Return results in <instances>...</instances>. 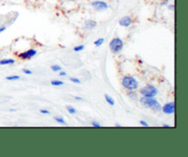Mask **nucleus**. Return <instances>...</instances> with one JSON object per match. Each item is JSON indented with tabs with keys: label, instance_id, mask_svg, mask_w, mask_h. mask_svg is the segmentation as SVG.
Returning <instances> with one entry per match:
<instances>
[{
	"label": "nucleus",
	"instance_id": "nucleus-1",
	"mask_svg": "<svg viewBox=\"0 0 188 157\" xmlns=\"http://www.w3.org/2000/svg\"><path fill=\"white\" fill-rule=\"evenodd\" d=\"M140 102L148 109H151L154 112H160L161 111V103L154 98H149V97H141L140 99Z\"/></svg>",
	"mask_w": 188,
	"mask_h": 157
},
{
	"label": "nucleus",
	"instance_id": "nucleus-2",
	"mask_svg": "<svg viewBox=\"0 0 188 157\" xmlns=\"http://www.w3.org/2000/svg\"><path fill=\"white\" fill-rule=\"evenodd\" d=\"M122 86L127 91H135L139 87L137 80L131 76H125L122 80Z\"/></svg>",
	"mask_w": 188,
	"mask_h": 157
},
{
	"label": "nucleus",
	"instance_id": "nucleus-3",
	"mask_svg": "<svg viewBox=\"0 0 188 157\" xmlns=\"http://www.w3.org/2000/svg\"><path fill=\"white\" fill-rule=\"evenodd\" d=\"M124 47V43L120 37H114L109 43V49L112 53L117 54L119 53Z\"/></svg>",
	"mask_w": 188,
	"mask_h": 157
},
{
	"label": "nucleus",
	"instance_id": "nucleus-4",
	"mask_svg": "<svg viewBox=\"0 0 188 157\" xmlns=\"http://www.w3.org/2000/svg\"><path fill=\"white\" fill-rule=\"evenodd\" d=\"M140 93L143 97H149V98H154L158 94V89L155 86L149 84L144 86L140 90Z\"/></svg>",
	"mask_w": 188,
	"mask_h": 157
},
{
	"label": "nucleus",
	"instance_id": "nucleus-5",
	"mask_svg": "<svg viewBox=\"0 0 188 157\" xmlns=\"http://www.w3.org/2000/svg\"><path fill=\"white\" fill-rule=\"evenodd\" d=\"M91 6H93V8L95 11H104V10H107L109 7L108 4L106 1H103V0L93 1L91 3Z\"/></svg>",
	"mask_w": 188,
	"mask_h": 157
},
{
	"label": "nucleus",
	"instance_id": "nucleus-6",
	"mask_svg": "<svg viewBox=\"0 0 188 157\" xmlns=\"http://www.w3.org/2000/svg\"><path fill=\"white\" fill-rule=\"evenodd\" d=\"M37 52H38L37 49H28V50H26V51H24V52L19 53V54L18 55V57H19V59H21V60H30V59H31L34 56L37 55Z\"/></svg>",
	"mask_w": 188,
	"mask_h": 157
},
{
	"label": "nucleus",
	"instance_id": "nucleus-7",
	"mask_svg": "<svg viewBox=\"0 0 188 157\" xmlns=\"http://www.w3.org/2000/svg\"><path fill=\"white\" fill-rule=\"evenodd\" d=\"M161 111L165 114H173L175 112V103L174 101H171L168 103H165L163 106H161Z\"/></svg>",
	"mask_w": 188,
	"mask_h": 157
},
{
	"label": "nucleus",
	"instance_id": "nucleus-8",
	"mask_svg": "<svg viewBox=\"0 0 188 157\" xmlns=\"http://www.w3.org/2000/svg\"><path fill=\"white\" fill-rule=\"evenodd\" d=\"M119 26L124 27V28H128L132 24V18L130 16H124L119 19Z\"/></svg>",
	"mask_w": 188,
	"mask_h": 157
},
{
	"label": "nucleus",
	"instance_id": "nucleus-9",
	"mask_svg": "<svg viewBox=\"0 0 188 157\" xmlns=\"http://www.w3.org/2000/svg\"><path fill=\"white\" fill-rule=\"evenodd\" d=\"M97 26V22L94 20V19H87L86 20L85 22V29H87V30H92L96 28Z\"/></svg>",
	"mask_w": 188,
	"mask_h": 157
},
{
	"label": "nucleus",
	"instance_id": "nucleus-10",
	"mask_svg": "<svg viewBox=\"0 0 188 157\" xmlns=\"http://www.w3.org/2000/svg\"><path fill=\"white\" fill-rule=\"evenodd\" d=\"M15 63V60L12 59H6V60H1L0 61V65L4 66V65H12Z\"/></svg>",
	"mask_w": 188,
	"mask_h": 157
},
{
	"label": "nucleus",
	"instance_id": "nucleus-11",
	"mask_svg": "<svg viewBox=\"0 0 188 157\" xmlns=\"http://www.w3.org/2000/svg\"><path fill=\"white\" fill-rule=\"evenodd\" d=\"M105 99H106V101H107L110 106H114V105H115V100H114L111 96H109L108 94H105Z\"/></svg>",
	"mask_w": 188,
	"mask_h": 157
},
{
	"label": "nucleus",
	"instance_id": "nucleus-12",
	"mask_svg": "<svg viewBox=\"0 0 188 157\" xmlns=\"http://www.w3.org/2000/svg\"><path fill=\"white\" fill-rule=\"evenodd\" d=\"M104 41H105V38H103V37H100V38H98V39H96V40L94 41V45L95 46V47L99 48L100 46H102V45H103Z\"/></svg>",
	"mask_w": 188,
	"mask_h": 157
},
{
	"label": "nucleus",
	"instance_id": "nucleus-13",
	"mask_svg": "<svg viewBox=\"0 0 188 157\" xmlns=\"http://www.w3.org/2000/svg\"><path fill=\"white\" fill-rule=\"evenodd\" d=\"M54 120L57 122V123H59V124H63V125H67V123L65 122V120L63 119V117H60V116H55L54 117Z\"/></svg>",
	"mask_w": 188,
	"mask_h": 157
},
{
	"label": "nucleus",
	"instance_id": "nucleus-14",
	"mask_svg": "<svg viewBox=\"0 0 188 157\" xmlns=\"http://www.w3.org/2000/svg\"><path fill=\"white\" fill-rule=\"evenodd\" d=\"M51 84H52V86H57V87H59V86H63L64 83H63V81H62V80H52V81H51Z\"/></svg>",
	"mask_w": 188,
	"mask_h": 157
},
{
	"label": "nucleus",
	"instance_id": "nucleus-15",
	"mask_svg": "<svg viewBox=\"0 0 188 157\" xmlns=\"http://www.w3.org/2000/svg\"><path fill=\"white\" fill-rule=\"evenodd\" d=\"M51 69H52L53 72H59V71L62 70V68H61V66H59V65H52V66H51Z\"/></svg>",
	"mask_w": 188,
	"mask_h": 157
},
{
	"label": "nucleus",
	"instance_id": "nucleus-16",
	"mask_svg": "<svg viewBox=\"0 0 188 157\" xmlns=\"http://www.w3.org/2000/svg\"><path fill=\"white\" fill-rule=\"evenodd\" d=\"M66 110L69 113L71 114H75L76 113V110L73 107V106H70V105H67L66 106Z\"/></svg>",
	"mask_w": 188,
	"mask_h": 157
},
{
	"label": "nucleus",
	"instance_id": "nucleus-17",
	"mask_svg": "<svg viewBox=\"0 0 188 157\" xmlns=\"http://www.w3.org/2000/svg\"><path fill=\"white\" fill-rule=\"evenodd\" d=\"M20 79V77L19 76H18V75H13V76H8V77H6V80H19Z\"/></svg>",
	"mask_w": 188,
	"mask_h": 157
},
{
	"label": "nucleus",
	"instance_id": "nucleus-18",
	"mask_svg": "<svg viewBox=\"0 0 188 157\" xmlns=\"http://www.w3.org/2000/svg\"><path fill=\"white\" fill-rule=\"evenodd\" d=\"M84 49H85V45H79V46H75L73 48L74 52H80V51H82Z\"/></svg>",
	"mask_w": 188,
	"mask_h": 157
},
{
	"label": "nucleus",
	"instance_id": "nucleus-19",
	"mask_svg": "<svg viewBox=\"0 0 188 157\" xmlns=\"http://www.w3.org/2000/svg\"><path fill=\"white\" fill-rule=\"evenodd\" d=\"M70 80L73 83H76V84H80L81 83V80L77 78H70Z\"/></svg>",
	"mask_w": 188,
	"mask_h": 157
},
{
	"label": "nucleus",
	"instance_id": "nucleus-20",
	"mask_svg": "<svg viewBox=\"0 0 188 157\" xmlns=\"http://www.w3.org/2000/svg\"><path fill=\"white\" fill-rule=\"evenodd\" d=\"M22 72L24 73V74H27V75H31L32 73V70H31V69H22Z\"/></svg>",
	"mask_w": 188,
	"mask_h": 157
},
{
	"label": "nucleus",
	"instance_id": "nucleus-21",
	"mask_svg": "<svg viewBox=\"0 0 188 157\" xmlns=\"http://www.w3.org/2000/svg\"><path fill=\"white\" fill-rule=\"evenodd\" d=\"M91 125L93 126V127H95V128H99V127H101V124H98V123L95 122V121H93V122L91 123Z\"/></svg>",
	"mask_w": 188,
	"mask_h": 157
},
{
	"label": "nucleus",
	"instance_id": "nucleus-22",
	"mask_svg": "<svg viewBox=\"0 0 188 157\" xmlns=\"http://www.w3.org/2000/svg\"><path fill=\"white\" fill-rule=\"evenodd\" d=\"M40 113H42V114H50V113H51L50 111H48V110H46V109H40Z\"/></svg>",
	"mask_w": 188,
	"mask_h": 157
},
{
	"label": "nucleus",
	"instance_id": "nucleus-23",
	"mask_svg": "<svg viewBox=\"0 0 188 157\" xmlns=\"http://www.w3.org/2000/svg\"><path fill=\"white\" fill-rule=\"evenodd\" d=\"M168 4H169V0H162V1L160 3L161 6H167Z\"/></svg>",
	"mask_w": 188,
	"mask_h": 157
},
{
	"label": "nucleus",
	"instance_id": "nucleus-24",
	"mask_svg": "<svg viewBox=\"0 0 188 157\" xmlns=\"http://www.w3.org/2000/svg\"><path fill=\"white\" fill-rule=\"evenodd\" d=\"M140 124L142 126H145V127H149V124H147L145 121H143V120H141V121H140Z\"/></svg>",
	"mask_w": 188,
	"mask_h": 157
},
{
	"label": "nucleus",
	"instance_id": "nucleus-25",
	"mask_svg": "<svg viewBox=\"0 0 188 157\" xmlns=\"http://www.w3.org/2000/svg\"><path fill=\"white\" fill-rule=\"evenodd\" d=\"M168 6V9L170 11H173L174 10V5L173 4H170V5H167Z\"/></svg>",
	"mask_w": 188,
	"mask_h": 157
},
{
	"label": "nucleus",
	"instance_id": "nucleus-26",
	"mask_svg": "<svg viewBox=\"0 0 188 157\" xmlns=\"http://www.w3.org/2000/svg\"><path fill=\"white\" fill-rule=\"evenodd\" d=\"M6 29V26H1V27H0V34L3 33Z\"/></svg>",
	"mask_w": 188,
	"mask_h": 157
},
{
	"label": "nucleus",
	"instance_id": "nucleus-27",
	"mask_svg": "<svg viewBox=\"0 0 188 157\" xmlns=\"http://www.w3.org/2000/svg\"><path fill=\"white\" fill-rule=\"evenodd\" d=\"M59 75H60L61 77H64V76H66L67 74H66V72H65V71L61 70V71H59Z\"/></svg>",
	"mask_w": 188,
	"mask_h": 157
},
{
	"label": "nucleus",
	"instance_id": "nucleus-28",
	"mask_svg": "<svg viewBox=\"0 0 188 157\" xmlns=\"http://www.w3.org/2000/svg\"><path fill=\"white\" fill-rule=\"evenodd\" d=\"M75 100H83V98H82V97H78V96H76V97H75Z\"/></svg>",
	"mask_w": 188,
	"mask_h": 157
},
{
	"label": "nucleus",
	"instance_id": "nucleus-29",
	"mask_svg": "<svg viewBox=\"0 0 188 157\" xmlns=\"http://www.w3.org/2000/svg\"><path fill=\"white\" fill-rule=\"evenodd\" d=\"M162 127H164V128H169V127H171V125H170V124H162Z\"/></svg>",
	"mask_w": 188,
	"mask_h": 157
},
{
	"label": "nucleus",
	"instance_id": "nucleus-30",
	"mask_svg": "<svg viewBox=\"0 0 188 157\" xmlns=\"http://www.w3.org/2000/svg\"><path fill=\"white\" fill-rule=\"evenodd\" d=\"M114 126H115V127H121V124H115Z\"/></svg>",
	"mask_w": 188,
	"mask_h": 157
},
{
	"label": "nucleus",
	"instance_id": "nucleus-31",
	"mask_svg": "<svg viewBox=\"0 0 188 157\" xmlns=\"http://www.w3.org/2000/svg\"><path fill=\"white\" fill-rule=\"evenodd\" d=\"M16 111H17V110H15V109H10V110H9V112H16Z\"/></svg>",
	"mask_w": 188,
	"mask_h": 157
},
{
	"label": "nucleus",
	"instance_id": "nucleus-32",
	"mask_svg": "<svg viewBox=\"0 0 188 157\" xmlns=\"http://www.w3.org/2000/svg\"><path fill=\"white\" fill-rule=\"evenodd\" d=\"M67 1H74V0H67Z\"/></svg>",
	"mask_w": 188,
	"mask_h": 157
}]
</instances>
